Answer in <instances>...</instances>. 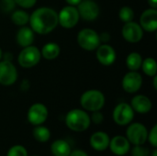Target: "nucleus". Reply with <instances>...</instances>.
<instances>
[{"label":"nucleus","instance_id":"nucleus-26","mask_svg":"<svg viewBox=\"0 0 157 156\" xmlns=\"http://www.w3.org/2000/svg\"><path fill=\"white\" fill-rule=\"evenodd\" d=\"M119 17L124 23L132 21L134 19V11L131 6H124L121 7L120 11H119Z\"/></svg>","mask_w":157,"mask_h":156},{"label":"nucleus","instance_id":"nucleus-9","mask_svg":"<svg viewBox=\"0 0 157 156\" xmlns=\"http://www.w3.org/2000/svg\"><path fill=\"white\" fill-rule=\"evenodd\" d=\"M49 117V109L42 103L32 104L27 112V120L32 126L42 125L46 122Z\"/></svg>","mask_w":157,"mask_h":156},{"label":"nucleus","instance_id":"nucleus-20","mask_svg":"<svg viewBox=\"0 0 157 156\" xmlns=\"http://www.w3.org/2000/svg\"><path fill=\"white\" fill-rule=\"evenodd\" d=\"M50 150L52 156H69L72 147L66 140L57 139L52 143Z\"/></svg>","mask_w":157,"mask_h":156},{"label":"nucleus","instance_id":"nucleus-27","mask_svg":"<svg viewBox=\"0 0 157 156\" xmlns=\"http://www.w3.org/2000/svg\"><path fill=\"white\" fill-rule=\"evenodd\" d=\"M6 156H29V153L25 146L21 144H14L7 150Z\"/></svg>","mask_w":157,"mask_h":156},{"label":"nucleus","instance_id":"nucleus-7","mask_svg":"<svg viewBox=\"0 0 157 156\" xmlns=\"http://www.w3.org/2000/svg\"><path fill=\"white\" fill-rule=\"evenodd\" d=\"M135 112L130 104L121 102L116 105L112 111L113 121L119 126H127L133 121Z\"/></svg>","mask_w":157,"mask_h":156},{"label":"nucleus","instance_id":"nucleus-25","mask_svg":"<svg viewBox=\"0 0 157 156\" xmlns=\"http://www.w3.org/2000/svg\"><path fill=\"white\" fill-rule=\"evenodd\" d=\"M141 68H142L143 72L144 73V74H146L147 76L153 77V76L156 75L157 63L155 59L153 57H147V58L144 59Z\"/></svg>","mask_w":157,"mask_h":156},{"label":"nucleus","instance_id":"nucleus-4","mask_svg":"<svg viewBox=\"0 0 157 156\" xmlns=\"http://www.w3.org/2000/svg\"><path fill=\"white\" fill-rule=\"evenodd\" d=\"M148 129L141 122H131L127 125L125 137L132 145H144L147 143Z\"/></svg>","mask_w":157,"mask_h":156},{"label":"nucleus","instance_id":"nucleus-31","mask_svg":"<svg viewBox=\"0 0 157 156\" xmlns=\"http://www.w3.org/2000/svg\"><path fill=\"white\" fill-rule=\"evenodd\" d=\"M90 120H91V123H94L95 125H100L104 121V115L101 112V110L93 111L91 112Z\"/></svg>","mask_w":157,"mask_h":156},{"label":"nucleus","instance_id":"nucleus-37","mask_svg":"<svg viewBox=\"0 0 157 156\" xmlns=\"http://www.w3.org/2000/svg\"><path fill=\"white\" fill-rule=\"evenodd\" d=\"M82 0H65V2L67 3V5L69 6H77V5L81 2Z\"/></svg>","mask_w":157,"mask_h":156},{"label":"nucleus","instance_id":"nucleus-2","mask_svg":"<svg viewBox=\"0 0 157 156\" xmlns=\"http://www.w3.org/2000/svg\"><path fill=\"white\" fill-rule=\"evenodd\" d=\"M66 127L75 132H84L91 125L90 115L83 108H73L69 110L64 118Z\"/></svg>","mask_w":157,"mask_h":156},{"label":"nucleus","instance_id":"nucleus-35","mask_svg":"<svg viewBox=\"0 0 157 156\" xmlns=\"http://www.w3.org/2000/svg\"><path fill=\"white\" fill-rule=\"evenodd\" d=\"M29 88V80L27 79H24L22 82H21V85H20V89L21 91H28Z\"/></svg>","mask_w":157,"mask_h":156},{"label":"nucleus","instance_id":"nucleus-6","mask_svg":"<svg viewBox=\"0 0 157 156\" xmlns=\"http://www.w3.org/2000/svg\"><path fill=\"white\" fill-rule=\"evenodd\" d=\"M40 50L34 45H30L22 48L18 54L17 62L22 68L30 69L35 67L40 62Z\"/></svg>","mask_w":157,"mask_h":156},{"label":"nucleus","instance_id":"nucleus-22","mask_svg":"<svg viewBox=\"0 0 157 156\" xmlns=\"http://www.w3.org/2000/svg\"><path fill=\"white\" fill-rule=\"evenodd\" d=\"M52 136L51 131L48 127L42 125H38L34 126L32 130V137L34 138L35 141L40 143H45L50 141Z\"/></svg>","mask_w":157,"mask_h":156},{"label":"nucleus","instance_id":"nucleus-33","mask_svg":"<svg viewBox=\"0 0 157 156\" xmlns=\"http://www.w3.org/2000/svg\"><path fill=\"white\" fill-rule=\"evenodd\" d=\"M69 156H89L88 154L85 151V150H82V149H75L71 151V154H69Z\"/></svg>","mask_w":157,"mask_h":156},{"label":"nucleus","instance_id":"nucleus-16","mask_svg":"<svg viewBox=\"0 0 157 156\" xmlns=\"http://www.w3.org/2000/svg\"><path fill=\"white\" fill-rule=\"evenodd\" d=\"M139 24L146 32H155L157 30V10L155 8H148L144 10L139 19Z\"/></svg>","mask_w":157,"mask_h":156},{"label":"nucleus","instance_id":"nucleus-28","mask_svg":"<svg viewBox=\"0 0 157 156\" xmlns=\"http://www.w3.org/2000/svg\"><path fill=\"white\" fill-rule=\"evenodd\" d=\"M131 156H149L150 150L144 145H133L130 150Z\"/></svg>","mask_w":157,"mask_h":156},{"label":"nucleus","instance_id":"nucleus-17","mask_svg":"<svg viewBox=\"0 0 157 156\" xmlns=\"http://www.w3.org/2000/svg\"><path fill=\"white\" fill-rule=\"evenodd\" d=\"M110 137L109 135L102 131L94 132L89 138V145L96 152H105L109 149Z\"/></svg>","mask_w":157,"mask_h":156},{"label":"nucleus","instance_id":"nucleus-38","mask_svg":"<svg viewBox=\"0 0 157 156\" xmlns=\"http://www.w3.org/2000/svg\"><path fill=\"white\" fill-rule=\"evenodd\" d=\"M148 5L151 8H157V0H148Z\"/></svg>","mask_w":157,"mask_h":156},{"label":"nucleus","instance_id":"nucleus-32","mask_svg":"<svg viewBox=\"0 0 157 156\" xmlns=\"http://www.w3.org/2000/svg\"><path fill=\"white\" fill-rule=\"evenodd\" d=\"M14 1L16 5H17L21 8H26V9L33 7L37 3V0H14Z\"/></svg>","mask_w":157,"mask_h":156},{"label":"nucleus","instance_id":"nucleus-30","mask_svg":"<svg viewBox=\"0 0 157 156\" xmlns=\"http://www.w3.org/2000/svg\"><path fill=\"white\" fill-rule=\"evenodd\" d=\"M16 6L14 0H0V9L3 12L8 13L13 11Z\"/></svg>","mask_w":157,"mask_h":156},{"label":"nucleus","instance_id":"nucleus-40","mask_svg":"<svg viewBox=\"0 0 157 156\" xmlns=\"http://www.w3.org/2000/svg\"><path fill=\"white\" fill-rule=\"evenodd\" d=\"M149 156H157V148H154V149L150 152V155Z\"/></svg>","mask_w":157,"mask_h":156},{"label":"nucleus","instance_id":"nucleus-8","mask_svg":"<svg viewBox=\"0 0 157 156\" xmlns=\"http://www.w3.org/2000/svg\"><path fill=\"white\" fill-rule=\"evenodd\" d=\"M80 19V16L76 6H65L58 13V25L63 29H73L75 28Z\"/></svg>","mask_w":157,"mask_h":156},{"label":"nucleus","instance_id":"nucleus-19","mask_svg":"<svg viewBox=\"0 0 157 156\" xmlns=\"http://www.w3.org/2000/svg\"><path fill=\"white\" fill-rule=\"evenodd\" d=\"M35 40V32L30 27L23 26L20 27L16 34V41L21 47H28L33 44Z\"/></svg>","mask_w":157,"mask_h":156},{"label":"nucleus","instance_id":"nucleus-42","mask_svg":"<svg viewBox=\"0 0 157 156\" xmlns=\"http://www.w3.org/2000/svg\"><path fill=\"white\" fill-rule=\"evenodd\" d=\"M31 156H40V155H31Z\"/></svg>","mask_w":157,"mask_h":156},{"label":"nucleus","instance_id":"nucleus-24","mask_svg":"<svg viewBox=\"0 0 157 156\" xmlns=\"http://www.w3.org/2000/svg\"><path fill=\"white\" fill-rule=\"evenodd\" d=\"M10 17L14 25L18 26V27H23L29 23V14L23 9H17V10L13 11Z\"/></svg>","mask_w":157,"mask_h":156},{"label":"nucleus","instance_id":"nucleus-13","mask_svg":"<svg viewBox=\"0 0 157 156\" xmlns=\"http://www.w3.org/2000/svg\"><path fill=\"white\" fill-rule=\"evenodd\" d=\"M143 82V76L138 71H130L123 76L121 86L126 93L135 94L141 89Z\"/></svg>","mask_w":157,"mask_h":156},{"label":"nucleus","instance_id":"nucleus-12","mask_svg":"<svg viewBox=\"0 0 157 156\" xmlns=\"http://www.w3.org/2000/svg\"><path fill=\"white\" fill-rule=\"evenodd\" d=\"M144 31L139 23L135 21H130L124 23L121 29V35L123 39L130 43H137L144 38Z\"/></svg>","mask_w":157,"mask_h":156},{"label":"nucleus","instance_id":"nucleus-29","mask_svg":"<svg viewBox=\"0 0 157 156\" xmlns=\"http://www.w3.org/2000/svg\"><path fill=\"white\" fill-rule=\"evenodd\" d=\"M147 142L153 148H157V125L155 124L150 131H148Z\"/></svg>","mask_w":157,"mask_h":156},{"label":"nucleus","instance_id":"nucleus-11","mask_svg":"<svg viewBox=\"0 0 157 156\" xmlns=\"http://www.w3.org/2000/svg\"><path fill=\"white\" fill-rule=\"evenodd\" d=\"M80 18L86 21L96 20L99 14L100 8L98 3L94 0H82L76 6Z\"/></svg>","mask_w":157,"mask_h":156},{"label":"nucleus","instance_id":"nucleus-5","mask_svg":"<svg viewBox=\"0 0 157 156\" xmlns=\"http://www.w3.org/2000/svg\"><path fill=\"white\" fill-rule=\"evenodd\" d=\"M77 43L85 51H92L101 44L99 34L93 29L85 28L82 29L77 34Z\"/></svg>","mask_w":157,"mask_h":156},{"label":"nucleus","instance_id":"nucleus-18","mask_svg":"<svg viewBox=\"0 0 157 156\" xmlns=\"http://www.w3.org/2000/svg\"><path fill=\"white\" fill-rule=\"evenodd\" d=\"M131 107L135 113L147 114L153 108L152 100L145 95H135L130 103Z\"/></svg>","mask_w":157,"mask_h":156},{"label":"nucleus","instance_id":"nucleus-39","mask_svg":"<svg viewBox=\"0 0 157 156\" xmlns=\"http://www.w3.org/2000/svg\"><path fill=\"white\" fill-rule=\"evenodd\" d=\"M153 85H154V88H155V90H157V76L156 75H155V76H153Z\"/></svg>","mask_w":157,"mask_h":156},{"label":"nucleus","instance_id":"nucleus-23","mask_svg":"<svg viewBox=\"0 0 157 156\" xmlns=\"http://www.w3.org/2000/svg\"><path fill=\"white\" fill-rule=\"evenodd\" d=\"M143 60L144 59L139 52L132 51L128 54L126 58V66L130 71H138L141 69Z\"/></svg>","mask_w":157,"mask_h":156},{"label":"nucleus","instance_id":"nucleus-34","mask_svg":"<svg viewBox=\"0 0 157 156\" xmlns=\"http://www.w3.org/2000/svg\"><path fill=\"white\" fill-rule=\"evenodd\" d=\"M99 39H100V41L101 43H107L109 40H110V35L108 31H105V32H102L101 34H99Z\"/></svg>","mask_w":157,"mask_h":156},{"label":"nucleus","instance_id":"nucleus-41","mask_svg":"<svg viewBox=\"0 0 157 156\" xmlns=\"http://www.w3.org/2000/svg\"><path fill=\"white\" fill-rule=\"evenodd\" d=\"M2 58H3V51H2V49L0 48V61L2 60Z\"/></svg>","mask_w":157,"mask_h":156},{"label":"nucleus","instance_id":"nucleus-1","mask_svg":"<svg viewBox=\"0 0 157 156\" xmlns=\"http://www.w3.org/2000/svg\"><path fill=\"white\" fill-rule=\"evenodd\" d=\"M29 24L35 33L49 34L58 26V13L52 7L40 6L29 15Z\"/></svg>","mask_w":157,"mask_h":156},{"label":"nucleus","instance_id":"nucleus-15","mask_svg":"<svg viewBox=\"0 0 157 156\" xmlns=\"http://www.w3.org/2000/svg\"><path fill=\"white\" fill-rule=\"evenodd\" d=\"M132 144L123 135H116L110 138L109 149L112 154L116 156H124L130 153Z\"/></svg>","mask_w":157,"mask_h":156},{"label":"nucleus","instance_id":"nucleus-14","mask_svg":"<svg viewBox=\"0 0 157 156\" xmlns=\"http://www.w3.org/2000/svg\"><path fill=\"white\" fill-rule=\"evenodd\" d=\"M96 58L100 64L109 66L115 63L117 53L112 46L107 43H102L96 50Z\"/></svg>","mask_w":157,"mask_h":156},{"label":"nucleus","instance_id":"nucleus-10","mask_svg":"<svg viewBox=\"0 0 157 156\" xmlns=\"http://www.w3.org/2000/svg\"><path fill=\"white\" fill-rule=\"evenodd\" d=\"M18 77L17 70L12 62L0 61V85L9 86L14 85Z\"/></svg>","mask_w":157,"mask_h":156},{"label":"nucleus","instance_id":"nucleus-36","mask_svg":"<svg viewBox=\"0 0 157 156\" xmlns=\"http://www.w3.org/2000/svg\"><path fill=\"white\" fill-rule=\"evenodd\" d=\"M13 57H14V56H13L12 52H9V51H6V52H3V58H2V60L12 62V60H13Z\"/></svg>","mask_w":157,"mask_h":156},{"label":"nucleus","instance_id":"nucleus-3","mask_svg":"<svg viewBox=\"0 0 157 156\" xmlns=\"http://www.w3.org/2000/svg\"><path fill=\"white\" fill-rule=\"evenodd\" d=\"M106 103L105 95L98 89L85 91L80 97V106L87 112L101 110Z\"/></svg>","mask_w":157,"mask_h":156},{"label":"nucleus","instance_id":"nucleus-21","mask_svg":"<svg viewBox=\"0 0 157 156\" xmlns=\"http://www.w3.org/2000/svg\"><path fill=\"white\" fill-rule=\"evenodd\" d=\"M61 52V48L58 43L56 42H47L43 45V47L40 50L41 57L48 61L55 60Z\"/></svg>","mask_w":157,"mask_h":156}]
</instances>
